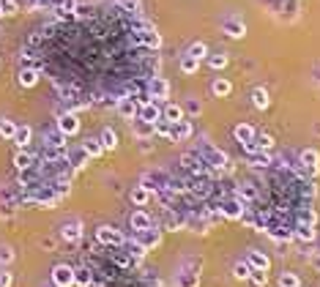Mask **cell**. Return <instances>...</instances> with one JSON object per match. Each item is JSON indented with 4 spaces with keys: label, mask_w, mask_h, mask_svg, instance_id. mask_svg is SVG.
<instances>
[{
    "label": "cell",
    "mask_w": 320,
    "mask_h": 287,
    "mask_svg": "<svg viewBox=\"0 0 320 287\" xmlns=\"http://www.w3.org/2000/svg\"><path fill=\"white\" fill-rule=\"evenodd\" d=\"M96 241L104 246H124V232L115 230V227H98L96 230Z\"/></svg>",
    "instance_id": "cell-1"
},
{
    "label": "cell",
    "mask_w": 320,
    "mask_h": 287,
    "mask_svg": "<svg viewBox=\"0 0 320 287\" xmlns=\"http://www.w3.org/2000/svg\"><path fill=\"white\" fill-rule=\"evenodd\" d=\"M298 164H301V167H304L310 175H318V172H320V154H318L315 148H306V150H301Z\"/></svg>",
    "instance_id": "cell-2"
},
{
    "label": "cell",
    "mask_w": 320,
    "mask_h": 287,
    "mask_svg": "<svg viewBox=\"0 0 320 287\" xmlns=\"http://www.w3.org/2000/svg\"><path fill=\"white\" fill-rule=\"evenodd\" d=\"M52 284H58V287H72L74 284V268H68V266H55L52 268Z\"/></svg>",
    "instance_id": "cell-3"
},
{
    "label": "cell",
    "mask_w": 320,
    "mask_h": 287,
    "mask_svg": "<svg viewBox=\"0 0 320 287\" xmlns=\"http://www.w3.org/2000/svg\"><path fill=\"white\" fill-rule=\"evenodd\" d=\"M58 132H63L66 137H72V134L80 132V120L74 112H63L60 118H58Z\"/></svg>",
    "instance_id": "cell-4"
},
{
    "label": "cell",
    "mask_w": 320,
    "mask_h": 287,
    "mask_svg": "<svg viewBox=\"0 0 320 287\" xmlns=\"http://www.w3.org/2000/svg\"><path fill=\"white\" fill-rule=\"evenodd\" d=\"M137 118H142V120H148V123H156V120L162 118V107H159L156 102H150V98H148V102H142V104H140V112H137Z\"/></svg>",
    "instance_id": "cell-5"
},
{
    "label": "cell",
    "mask_w": 320,
    "mask_h": 287,
    "mask_svg": "<svg viewBox=\"0 0 320 287\" xmlns=\"http://www.w3.org/2000/svg\"><path fill=\"white\" fill-rule=\"evenodd\" d=\"M140 244L145 246V249H156V246L162 244V232L154 230V227H148V230H140Z\"/></svg>",
    "instance_id": "cell-6"
},
{
    "label": "cell",
    "mask_w": 320,
    "mask_h": 287,
    "mask_svg": "<svg viewBox=\"0 0 320 287\" xmlns=\"http://www.w3.org/2000/svg\"><path fill=\"white\" fill-rule=\"evenodd\" d=\"M60 238L68 241V244H77L80 238H82V224H80V222H68V224H63Z\"/></svg>",
    "instance_id": "cell-7"
},
{
    "label": "cell",
    "mask_w": 320,
    "mask_h": 287,
    "mask_svg": "<svg viewBox=\"0 0 320 287\" xmlns=\"http://www.w3.org/2000/svg\"><path fill=\"white\" fill-rule=\"evenodd\" d=\"M222 30H224V36H230V38H244L246 36V28H244L241 20H224Z\"/></svg>",
    "instance_id": "cell-8"
},
{
    "label": "cell",
    "mask_w": 320,
    "mask_h": 287,
    "mask_svg": "<svg viewBox=\"0 0 320 287\" xmlns=\"http://www.w3.org/2000/svg\"><path fill=\"white\" fill-rule=\"evenodd\" d=\"M118 112L124 115L126 120H134V118H137V112H140V104H137V98H124V102L118 104Z\"/></svg>",
    "instance_id": "cell-9"
},
{
    "label": "cell",
    "mask_w": 320,
    "mask_h": 287,
    "mask_svg": "<svg viewBox=\"0 0 320 287\" xmlns=\"http://www.w3.org/2000/svg\"><path fill=\"white\" fill-rule=\"evenodd\" d=\"M167 96H170V85H167V80H162V77L150 80V98H167Z\"/></svg>",
    "instance_id": "cell-10"
},
{
    "label": "cell",
    "mask_w": 320,
    "mask_h": 287,
    "mask_svg": "<svg viewBox=\"0 0 320 287\" xmlns=\"http://www.w3.org/2000/svg\"><path fill=\"white\" fill-rule=\"evenodd\" d=\"M132 227L140 232V230H148V227H154V219H150L145 210H137V214H132Z\"/></svg>",
    "instance_id": "cell-11"
},
{
    "label": "cell",
    "mask_w": 320,
    "mask_h": 287,
    "mask_svg": "<svg viewBox=\"0 0 320 287\" xmlns=\"http://www.w3.org/2000/svg\"><path fill=\"white\" fill-rule=\"evenodd\" d=\"M206 162L211 164V167H216V170H224V167H228V156H224L222 150H216V148H211V150L206 154Z\"/></svg>",
    "instance_id": "cell-12"
},
{
    "label": "cell",
    "mask_w": 320,
    "mask_h": 287,
    "mask_svg": "<svg viewBox=\"0 0 320 287\" xmlns=\"http://www.w3.org/2000/svg\"><path fill=\"white\" fill-rule=\"evenodd\" d=\"M246 262H249V268H263V271H268V257L263 254V252H249V257H246Z\"/></svg>",
    "instance_id": "cell-13"
},
{
    "label": "cell",
    "mask_w": 320,
    "mask_h": 287,
    "mask_svg": "<svg viewBox=\"0 0 320 287\" xmlns=\"http://www.w3.org/2000/svg\"><path fill=\"white\" fill-rule=\"evenodd\" d=\"M241 214H244V202L241 200H232V202H228L222 208V216L224 219H241Z\"/></svg>",
    "instance_id": "cell-14"
},
{
    "label": "cell",
    "mask_w": 320,
    "mask_h": 287,
    "mask_svg": "<svg viewBox=\"0 0 320 287\" xmlns=\"http://www.w3.org/2000/svg\"><path fill=\"white\" fill-rule=\"evenodd\" d=\"M162 115L167 118V123H178V120H184V110L178 107V104H164Z\"/></svg>",
    "instance_id": "cell-15"
},
{
    "label": "cell",
    "mask_w": 320,
    "mask_h": 287,
    "mask_svg": "<svg viewBox=\"0 0 320 287\" xmlns=\"http://www.w3.org/2000/svg\"><path fill=\"white\" fill-rule=\"evenodd\" d=\"M30 137H33L30 126H16V132H14V142L20 145V148H28V142H30Z\"/></svg>",
    "instance_id": "cell-16"
},
{
    "label": "cell",
    "mask_w": 320,
    "mask_h": 287,
    "mask_svg": "<svg viewBox=\"0 0 320 287\" xmlns=\"http://www.w3.org/2000/svg\"><path fill=\"white\" fill-rule=\"evenodd\" d=\"M236 140H238V142H252V140H254V128L252 126H249V123H241V126H236Z\"/></svg>",
    "instance_id": "cell-17"
},
{
    "label": "cell",
    "mask_w": 320,
    "mask_h": 287,
    "mask_svg": "<svg viewBox=\"0 0 320 287\" xmlns=\"http://www.w3.org/2000/svg\"><path fill=\"white\" fill-rule=\"evenodd\" d=\"M38 82V72L36 68H22L20 72V85L22 88H33Z\"/></svg>",
    "instance_id": "cell-18"
},
{
    "label": "cell",
    "mask_w": 320,
    "mask_h": 287,
    "mask_svg": "<svg viewBox=\"0 0 320 287\" xmlns=\"http://www.w3.org/2000/svg\"><path fill=\"white\" fill-rule=\"evenodd\" d=\"M82 150H85L88 156H102L107 148L102 145V140H85V142H82Z\"/></svg>",
    "instance_id": "cell-19"
},
{
    "label": "cell",
    "mask_w": 320,
    "mask_h": 287,
    "mask_svg": "<svg viewBox=\"0 0 320 287\" xmlns=\"http://www.w3.org/2000/svg\"><path fill=\"white\" fill-rule=\"evenodd\" d=\"M172 126H176V128H172V137H176V142H178V140H186V137L192 134V123H189V120H178V123H172Z\"/></svg>",
    "instance_id": "cell-20"
},
{
    "label": "cell",
    "mask_w": 320,
    "mask_h": 287,
    "mask_svg": "<svg viewBox=\"0 0 320 287\" xmlns=\"http://www.w3.org/2000/svg\"><path fill=\"white\" fill-rule=\"evenodd\" d=\"M252 102H254V107H258V110H266V107H268V90H266V88H254V90H252Z\"/></svg>",
    "instance_id": "cell-21"
},
{
    "label": "cell",
    "mask_w": 320,
    "mask_h": 287,
    "mask_svg": "<svg viewBox=\"0 0 320 287\" xmlns=\"http://www.w3.org/2000/svg\"><path fill=\"white\" fill-rule=\"evenodd\" d=\"M148 200H150V189H145V186L132 189V202L134 205H148Z\"/></svg>",
    "instance_id": "cell-22"
},
{
    "label": "cell",
    "mask_w": 320,
    "mask_h": 287,
    "mask_svg": "<svg viewBox=\"0 0 320 287\" xmlns=\"http://www.w3.org/2000/svg\"><path fill=\"white\" fill-rule=\"evenodd\" d=\"M230 90H232V85L224 77H219L216 82H214V96H219V98H224V96H230Z\"/></svg>",
    "instance_id": "cell-23"
},
{
    "label": "cell",
    "mask_w": 320,
    "mask_h": 287,
    "mask_svg": "<svg viewBox=\"0 0 320 287\" xmlns=\"http://www.w3.org/2000/svg\"><path fill=\"white\" fill-rule=\"evenodd\" d=\"M132 123H134L137 137H148V134H154V123H148V120H142V118H134Z\"/></svg>",
    "instance_id": "cell-24"
},
{
    "label": "cell",
    "mask_w": 320,
    "mask_h": 287,
    "mask_svg": "<svg viewBox=\"0 0 320 287\" xmlns=\"http://www.w3.org/2000/svg\"><path fill=\"white\" fill-rule=\"evenodd\" d=\"M296 238H298V241H315V227L312 224H298V230H296Z\"/></svg>",
    "instance_id": "cell-25"
},
{
    "label": "cell",
    "mask_w": 320,
    "mask_h": 287,
    "mask_svg": "<svg viewBox=\"0 0 320 287\" xmlns=\"http://www.w3.org/2000/svg\"><path fill=\"white\" fill-rule=\"evenodd\" d=\"M189 58H194V60H202V58L208 55V46L202 44V41H194V44L189 46V52H186Z\"/></svg>",
    "instance_id": "cell-26"
},
{
    "label": "cell",
    "mask_w": 320,
    "mask_h": 287,
    "mask_svg": "<svg viewBox=\"0 0 320 287\" xmlns=\"http://www.w3.org/2000/svg\"><path fill=\"white\" fill-rule=\"evenodd\" d=\"M142 41L150 46V50H159V46H162V36L154 30V28H148V33H142Z\"/></svg>",
    "instance_id": "cell-27"
},
{
    "label": "cell",
    "mask_w": 320,
    "mask_h": 287,
    "mask_svg": "<svg viewBox=\"0 0 320 287\" xmlns=\"http://www.w3.org/2000/svg\"><path fill=\"white\" fill-rule=\"evenodd\" d=\"M102 145L107 150H112L115 145H118V134H115L112 128H104V132H102Z\"/></svg>",
    "instance_id": "cell-28"
},
{
    "label": "cell",
    "mask_w": 320,
    "mask_h": 287,
    "mask_svg": "<svg viewBox=\"0 0 320 287\" xmlns=\"http://www.w3.org/2000/svg\"><path fill=\"white\" fill-rule=\"evenodd\" d=\"M30 164H33V156L25 154V150H20V154L14 156V167H16V170H28Z\"/></svg>",
    "instance_id": "cell-29"
},
{
    "label": "cell",
    "mask_w": 320,
    "mask_h": 287,
    "mask_svg": "<svg viewBox=\"0 0 320 287\" xmlns=\"http://www.w3.org/2000/svg\"><path fill=\"white\" fill-rule=\"evenodd\" d=\"M279 287H301V279H298V274H282L279 276Z\"/></svg>",
    "instance_id": "cell-30"
},
{
    "label": "cell",
    "mask_w": 320,
    "mask_h": 287,
    "mask_svg": "<svg viewBox=\"0 0 320 287\" xmlns=\"http://www.w3.org/2000/svg\"><path fill=\"white\" fill-rule=\"evenodd\" d=\"M232 274H236V279L246 282L249 274H252V268H249V262H236V266H232Z\"/></svg>",
    "instance_id": "cell-31"
},
{
    "label": "cell",
    "mask_w": 320,
    "mask_h": 287,
    "mask_svg": "<svg viewBox=\"0 0 320 287\" xmlns=\"http://www.w3.org/2000/svg\"><path fill=\"white\" fill-rule=\"evenodd\" d=\"M90 271L88 268H77V271H74V284H82V287H88L90 284Z\"/></svg>",
    "instance_id": "cell-32"
},
{
    "label": "cell",
    "mask_w": 320,
    "mask_h": 287,
    "mask_svg": "<svg viewBox=\"0 0 320 287\" xmlns=\"http://www.w3.org/2000/svg\"><path fill=\"white\" fill-rule=\"evenodd\" d=\"M14 132H16V126H14V120H0V137H6V140H14Z\"/></svg>",
    "instance_id": "cell-33"
},
{
    "label": "cell",
    "mask_w": 320,
    "mask_h": 287,
    "mask_svg": "<svg viewBox=\"0 0 320 287\" xmlns=\"http://www.w3.org/2000/svg\"><path fill=\"white\" fill-rule=\"evenodd\" d=\"M252 156V164H258V167H268L271 159H268V150H254V154H249Z\"/></svg>",
    "instance_id": "cell-34"
},
{
    "label": "cell",
    "mask_w": 320,
    "mask_h": 287,
    "mask_svg": "<svg viewBox=\"0 0 320 287\" xmlns=\"http://www.w3.org/2000/svg\"><path fill=\"white\" fill-rule=\"evenodd\" d=\"M268 236L274 238V241H293L296 232L293 230H284V227H282V230H268Z\"/></svg>",
    "instance_id": "cell-35"
},
{
    "label": "cell",
    "mask_w": 320,
    "mask_h": 287,
    "mask_svg": "<svg viewBox=\"0 0 320 287\" xmlns=\"http://www.w3.org/2000/svg\"><path fill=\"white\" fill-rule=\"evenodd\" d=\"M249 279H252V282L258 284V287H263L266 282H268V274H266L263 268H252V274H249Z\"/></svg>",
    "instance_id": "cell-36"
},
{
    "label": "cell",
    "mask_w": 320,
    "mask_h": 287,
    "mask_svg": "<svg viewBox=\"0 0 320 287\" xmlns=\"http://www.w3.org/2000/svg\"><path fill=\"white\" fill-rule=\"evenodd\" d=\"M197 68H200V60H194V58H189V55H186L184 60H181V72H186V74H194Z\"/></svg>",
    "instance_id": "cell-37"
},
{
    "label": "cell",
    "mask_w": 320,
    "mask_h": 287,
    "mask_svg": "<svg viewBox=\"0 0 320 287\" xmlns=\"http://www.w3.org/2000/svg\"><path fill=\"white\" fill-rule=\"evenodd\" d=\"M46 145H52V148H63V145H66V134H63V132L46 134Z\"/></svg>",
    "instance_id": "cell-38"
},
{
    "label": "cell",
    "mask_w": 320,
    "mask_h": 287,
    "mask_svg": "<svg viewBox=\"0 0 320 287\" xmlns=\"http://www.w3.org/2000/svg\"><path fill=\"white\" fill-rule=\"evenodd\" d=\"M126 246H129L132 257H145V254H148V249H145V246L140 244V241H129V244H126Z\"/></svg>",
    "instance_id": "cell-39"
},
{
    "label": "cell",
    "mask_w": 320,
    "mask_h": 287,
    "mask_svg": "<svg viewBox=\"0 0 320 287\" xmlns=\"http://www.w3.org/2000/svg\"><path fill=\"white\" fill-rule=\"evenodd\" d=\"M68 162H72L74 164V167H85V162H88V154H85V150H77V154H72V156H68Z\"/></svg>",
    "instance_id": "cell-40"
},
{
    "label": "cell",
    "mask_w": 320,
    "mask_h": 287,
    "mask_svg": "<svg viewBox=\"0 0 320 287\" xmlns=\"http://www.w3.org/2000/svg\"><path fill=\"white\" fill-rule=\"evenodd\" d=\"M271 148H274V137H271V134H260L258 150H271Z\"/></svg>",
    "instance_id": "cell-41"
},
{
    "label": "cell",
    "mask_w": 320,
    "mask_h": 287,
    "mask_svg": "<svg viewBox=\"0 0 320 287\" xmlns=\"http://www.w3.org/2000/svg\"><path fill=\"white\" fill-rule=\"evenodd\" d=\"M228 60H230L228 55H211V60H208V63H211V68H224V66H228Z\"/></svg>",
    "instance_id": "cell-42"
},
{
    "label": "cell",
    "mask_w": 320,
    "mask_h": 287,
    "mask_svg": "<svg viewBox=\"0 0 320 287\" xmlns=\"http://www.w3.org/2000/svg\"><path fill=\"white\" fill-rule=\"evenodd\" d=\"M315 222H318V214L312 208H306L304 214H301V224H312V227H315Z\"/></svg>",
    "instance_id": "cell-43"
},
{
    "label": "cell",
    "mask_w": 320,
    "mask_h": 287,
    "mask_svg": "<svg viewBox=\"0 0 320 287\" xmlns=\"http://www.w3.org/2000/svg\"><path fill=\"white\" fill-rule=\"evenodd\" d=\"M58 3H60L58 11H66V14H74V11H77V0H58Z\"/></svg>",
    "instance_id": "cell-44"
},
{
    "label": "cell",
    "mask_w": 320,
    "mask_h": 287,
    "mask_svg": "<svg viewBox=\"0 0 320 287\" xmlns=\"http://www.w3.org/2000/svg\"><path fill=\"white\" fill-rule=\"evenodd\" d=\"M120 6H124L126 11H132V14H137V11L142 8V3H140V0H120Z\"/></svg>",
    "instance_id": "cell-45"
},
{
    "label": "cell",
    "mask_w": 320,
    "mask_h": 287,
    "mask_svg": "<svg viewBox=\"0 0 320 287\" xmlns=\"http://www.w3.org/2000/svg\"><path fill=\"white\" fill-rule=\"evenodd\" d=\"M14 260V252L11 249H0V262H11Z\"/></svg>",
    "instance_id": "cell-46"
},
{
    "label": "cell",
    "mask_w": 320,
    "mask_h": 287,
    "mask_svg": "<svg viewBox=\"0 0 320 287\" xmlns=\"http://www.w3.org/2000/svg\"><path fill=\"white\" fill-rule=\"evenodd\" d=\"M0 287H11V274L8 271H0Z\"/></svg>",
    "instance_id": "cell-47"
},
{
    "label": "cell",
    "mask_w": 320,
    "mask_h": 287,
    "mask_svg": "<svg viewBox=\"0 0 320 287\" xmlns=\"http://www.w3.org/2000/svg\"><path fill=\"white\" fill-rule=\"evenodd\" d=\"M241 222H244V224H254V216L249 214L246 208H244V214H241Z\"/></svg>",
    "instance_id": "cell-48"
},
{
    "label": "cell",
    "mask_w": 320,
    "mask_h": 287,
    "mask_svg": "<svg viewBox=\"0 0 320 287\" xmlns=\"http://www.w3.org/2000/svg\"><path fill=\"white\" fill-rule=\"evenodd\" d=\"M189 112H192V115L200 112V102H189Z\"/></svg>",
    "instance_id": "cell-49"
},
{
    "label": "cell",
    "mask_w": 320,
    "mask_h": 287,
    "mask_svg": "<svg viewBox=\"0 0 320 287\" xmlns=\"http://www.w3.org/2000/svg\"><path fill=\"white\" fill-rule=\"evenodd\" d=\"M3 11H6V14H14V11H16V3H3Z\"/></svg>",
    "instance_id": "cell-50"
},
{
    "label": "cell",
    "mask_w": 320,
    "mask_h": 287,
    "mask_svg": "<svg viewBox=\"0 0 320 287\" xmlns=\"http://www.w3.org/2000/svg\"><path fill=\"white\" fill-rule=\"evenodd\" d=\"M315 134H320V123H318V126H315Z\"/></svg>",
    "instance_id": "cell-51"
},
{
    "label": "cell",
    "mask_w": 320,
    "mask_h": 287,
    "mask_svg": "<svg viewBox=\"0 0 320 287\" xmlns=\"http://www.w3.org/2000/svg\"><path fill=\"white\" fill-rule=\"evenodd\" d=\"M3 14H6V11H3V6H0V16H3Z\"/></svg>",
    "instance_id": "cell-52"
},
{
    "label": "cell",
    "mask_w": 320,
    "mask_h": 287,
    "mask_svg": "<svg viewBox=\"0 0 320 287\" xmlns=\"http://www.w3.org/2000/svg\"><path fill=\"white\" fill-rule=\"evenodd\" d=\"M55 287H58V284H55Z\"/></svg>",
    "instance_id": "cell-53"
}]
</instances>
